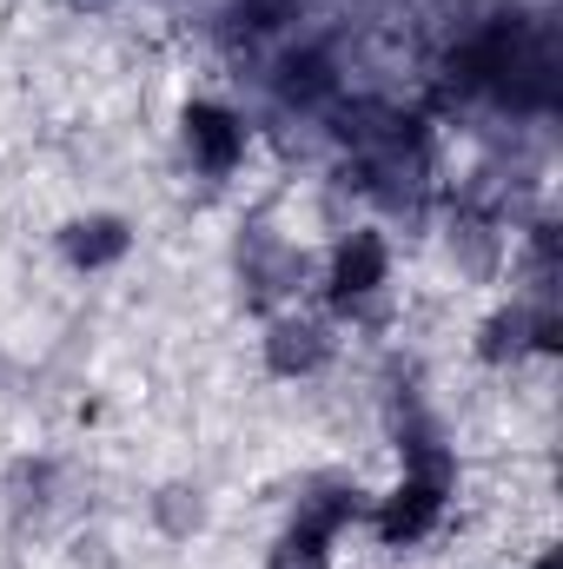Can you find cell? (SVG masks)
Returning <instances> with one entry per match:
<instances>
[{
    "mask_svg": "<svg viewBox=\"0 0 563 569\" xmlns=\"http://www.w3.org/2000/svg\"><path fill=\"white\" fill-rule=\"evenodd\" d=\"M457 503V450L437 430H405L398 437V477L385 490H372L365 503V530L378 550H418L444 530Z\"/></svg>",
    "mask_w": 563,
    "mask_h": 569,
    "instance_id": "obj_1",
    "label": "cell"
},
{
    "mask_svg": "<svg viewBox=\"0 0 563 569\" xmlns=\"http://www.w3.org/2000/svg\"><path fill=\"white\" fill-rule=\"evenodd\" d=\"M365 503H372V490L358 477H345V470L312 477L266 543V569H338V543H345V530L365 523Z\"/></svg>",
    "mask_w": 563,
    "mask_h": 569,
    "instance_id": "obj_2",
    "label": "cell"
},
{
    "mask_svg": "<svg viewBox=\"0 0 563 569\" xmlns=\"http://www.w3.org/2000/svg\"><path fill=\"white\" fill-rule=\"evenodd\" d=\"M392 279H398V246H392V232H385L378 219L345 226V232L318 252V266H312L318 311H325L332 325H358V318L392 291Z\"/></svg>",
    "mask_w": 563,
    "mask_h": 569,
    "instance_id": "obj_3",
    "label": "cell"
},
{
    "mask_svg": "<svg viewBox=\"0 0 563 569\" xmlns=\"http://www.w3.org/2000/svg\"><path fill=\"white\" fill-rule=\"evenodd\" d=\"M557 345H563L557 298H524V291H511V298H497V305L471 325V358H477L484 371H511V365H524V358H551Z\"/></svg>",
    "mask_w": 563,
    "mask_h": 569,
    "instance_id": "obj_4",
    "label": "cell"
},
{
    "mask_svg": "<svg viewBox=\"0 0 563 569\" xmlns=\"http://www.w3.org/2000/svg\"><path fill=\"white\" fill-rule=\"evenodd\" d=\"M172 140H179L186 166L199 179H233L253 159V120L233 100H219V93H192L179 107V120H172Z\"/></svg>",
    "mask_w": 563,
    "mask_h": 569,
    "instance_id": "obj_5",
    "label": "cell"
},
{
    "mask_svg": "<svg viewBox=\"0 0 563 569\" xmlns=\"http://www.w3.org/2000/svg\"><path fill=\"white\" fill-rule=\"evenodd\" d=\"M332 358H338V325L325 311L285 305V311L266 318V331H259V371L273 385H312V378L332 371Z\"/></svg>",
    "mask_w": 563,
    "mask_h": 569,
    "instance_id": "obj_6",
    "label": "cell"
},
{
    "mask_svg": "<svg viewBox=\"0 0 563 569\" xmlns=\"http://www.w3.org/2000/svg\"><path fill=\"white\" fill-rule=\"evenodd\" d=\"M140 246V226L120 212V206H87V212H67L53 226V259L73 272V279H107L134 259Z\"/></svg>",
    "mask_w": 563,
    "mask_h": 569,
    "instance_id": "obj_7",
    "label": "cell"
},
{
    "mask_svg": "<svg viewBox=\"0 0 563 569\" xmlns=\"http://www.w3.org/2000/svg\"><path fill=\"white\" fill-rule=\"evenodd\" d=\"M312 279V259L298 252V246H285L273 232H259V239H246L239 246V291L253 298V311H285L292 305V291Z\"/></svg>",
    "mask_w": 563,
    "mask_h": 569,
    "instance_id": "obj_8",
    "label": "cell"
},
{
    "mask_svg": "<svg viewBox=\"0 0 563 569\" xmlns=\"http://www.w3.org/2000/svg\"><path fill=\"white\" fill-rule=\"evenodd\" d=\"M146 523H152L166 543H192V537H206V530H213V497H206V483H199V477H166V483H152V497H146Z\"/></svg>",
    "mask_w": 563,
    "mask_h": 569,
    "instance_id": "obj_9",
    "label": "cell"
},
{
    "mask_svg": "<svg viewBox=\"0 0 563 569\" xmlns=\"http://www.w3.org/2000/svg\"><path fill=\"white\" fill-rule=\"evenodd\" d=\"M524 569H563V550H557V543H544V550H537Z\"/></svg>",
    "mask_w": 563,
    "mask_h": 569,
    "instance_id": "obj_10",
    "label": "cell"
}]
</instances>
